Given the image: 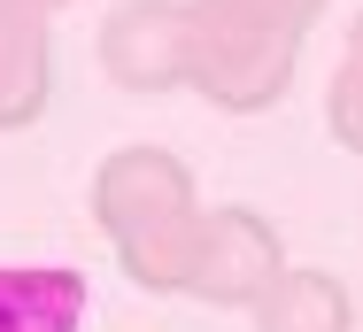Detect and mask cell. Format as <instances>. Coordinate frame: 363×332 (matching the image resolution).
<instances>
[{"mask_svg": "<svg viewBox=\"0 0 363 332\" xmlns=\"http://www.w3.org/2000/svg\"><path fill=\"white\" fill-rule=\"evenodd\" d=\"M93 55L124 93L186 85V70H194V0H124V8H108Z\"/></svg>", "mask_w": 363, "mask_h": 332, "instance_id": "3", "label": "cell"}, {"mask_svg": "<svg viewBox=\"0 0 363 332\" xmlns=\"http://www.w3.org/2000/svg\"><path fill=\"white\" fill-rule=\"evenodd\" d=\"M294 55H301V39L255 31V23L217 16V8L194 0V70H186V85L209 109H224V116H263L294 85Z\"/></svg>", "mask_w": 363, "mask_h": 332, "instance_id": "2", "label": "cell"}, {"mask_svg": "<svg viewBox=\"0 0 363 332\" xmlns=\"http://www.w3.org/2000/svg\"><path fill=\"white\" fill-rule=\"evenodd\" d=\"M93 224L108 232L116 263L132 286L147 294H186L194 255H201V194H194V170L170 155V147H116L101 170H93Z\"/></svg>", "mask_w": 363, "mask_h": 332, "instance_id": "1", "label": "cell"}, {"mask_svg": "<svg viewBox=\"0 0 363 332\" xmlns=\"http://www.w3.org/2000/svg\"><path fill=\"white\" fill-rule=\"evenodd\" d=\"M325 132L348 155H363V16L348 23V47H340V62L325 77Z\"/></svg>", "mask_w": 363, "mask_h": 332, "instance_id": "8", "label": "cell"}, {"mask_svg": "<svg viewBox=\"0 0 363 332\" xmlns=\"http://www.w3.org/2000/svg\"><path fill=\"white\" fill-rule=\"evenodd\" d=\"M201 8L240 16V23H255V31H279V39H301V31L325 16V0H201Z\"/></svg>", "mask_w": 363, "mask_h": 332, "instance_id": "9", "label": "cell"}, {"mask_svg": "<svg viewBox=\"0 0 363 332\" xmlns=\"http://www.w3.org/2000/svg\"><path fill=\"white\" fill-rule=\"evenodd\" d=\"M279 270H286V240L271 232V216L224 201V209L201 216V255H194L186 294L209 301V309H255V294H263Z\"/></svg>", "mask_w": 363, "mask_h": 332, "instance_id": "4", "label": "cell"}, {"mask_svg": "<svg viewBox=\"0 0 363 332\" xmlns=\"http://www.w3.org/2000/svg\"><path fill=\"white\" fill-rule=\"evenodd\" d=\"M31 8H47V16H55V8H77V0H31Z\"/></svg>", "mask_w": 363, "mask_h": 332, "instance_id": "10", "label": "cell"}, {"mask_svg": "<svg viewBox=\"0 0 363 332\" xmlns=\"http://www.w3.org/2000/svg\"><path fill=\"white\" fill-rule=\"evenodd\" d=\"M55 85V55H47V8L31 0H0V132L39 124Z\"/></svg>", "mask_w": 363, "mask_h": 332, "instance_id": "5", "label": "cell"}, {"mask_svg": "<svg viewBox=\"0 0 363 332\" xmlns=\"http://www.w3.org/2000/svg\"><path fill=\"white\" fill-rule=\"evenodd\" d=\"M85 270L0 263V332H85Z\"/></svg>", "mask_w": 363, "mask_h": 332, "instance_id": "6", "label": "cell"}, {"mask_svg": "<svg viewBox=\"0 0 363 332\" xmlns=\"http://www.w3.org/2000/svg\"><path fill=\"white\" fill-rule=\"evenodd\" d=\"M255 332H356V294L333 270H301L286 263L263 294H255Z\"/></svg>", "mask_w": 363, "mask_h": 332, "instance_id": "7", "label": "cell"}]
</instances>
